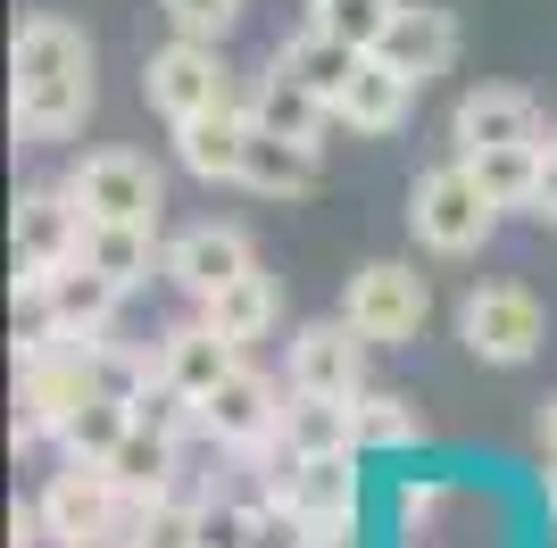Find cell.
<instances>
[{
    "label": "cell",
    "mask_w": 557,
    "mask_h": 548,
    "mask_svg": "<svg viewBox=\"0 0 557 548\" xmlns=\"http://www.w3.org/2000/svg\"><path fill=\"white\" fill-rule=\"evenodd\" d=\"M9 116L25 141H67L92 116V34L67 17H25L9 50Z\"/></svg>",
    "instance_id": "cell-1"
},
{
    "label": "cell",
    "mask_w": 557,
    "mask_h": 548,
    "mask_svg": "<svg viewBox=\"0 0 557 548\" xmlns=\"http://www.w3.org/2000/svg\"><path fill=\"white\" fill-rule=\"evenodd\" d=\"M367 333L349 316H325V324H300L292 333V390H333V399H358L367 390Z\"/></svg>",
    "instance_id": "cell-10"
},
{
    "label": "cell",
    "mask_w": 557,
    "mask_h": 548,
    "mask_svg": "<svg viewBox=\"0 0 557 548\" xmlns=\"http://www.w3.org/2000/svg\"><path fill=\"white\" fill-rule=\"evenodd\" d=\"M233 365H242V341H233V333H216L209 316H200V324H175V333L159 341V383L184 390V399H209Z\"/></svg>",
    "instance_id": "cell-16"
},
{
    "label": "cell",
    "mask_w": 557,
    "mask_h": 548,
    "mask_svg": "<svg viewBox=\"0 0 557 548\" xmlns=\"http://www.w3.org/2000/svg\"><path fill=\"white\" fill-rule=\"evenodd\" d=\"M541 299L533 291H516V283H483V291H466L458 308V341L474 349L483 365H524L541 349Z\"/></svg>",
    "instance_id": "cell-9"
},
{
    "label": "cell",
    "mask_w": 557,
    "mask_h": 548,
    "mask_svg": "<svg viewBox=\"0 0 557 548\" xmlns=\"http://www.w3.org/2000/svg\"><path fill=\"white\" fill-rule=\"evenodd\" d=\"M200 524H209V507H191L175 482H166L159 499L134 507V540L141 548H200Z\"/></svg>",
    "instance_id": "cell-28"
},
{
    "label": "cell",
    "mask_w": 557,
    "mask_h": 548,
    "mask_svg": "<svg viewBox=\"0 0 557 548\" xmlns=\"http://www.w3.org/2000/svg\"><path fill=\"white\" fill-rule=\"evenodd\" d=\"M408 100H417V84L392 67V59H358V75H349V91L333 100V116H342L349 134H399L408 125Z\"/></svg>",
    "instance_id": "cell-19"
},
{
    "label": "cell",
    "mask_w": 557,
    "mask_h": 548,
    "mask_svg": "<svg viewBox=\"0 0 557 548\" xmlns=\"http://www.w3.org/2000/svg\"><path fill=\"white\" fill-rule=\"evenodd\" d=\"M300 548H358V540H349V532H308Z\"/></svg>",
    "instance_id": "cell-35"
},
{
    "label": "cell",
    "mask_w": 557,
    "mask_h": 548,
    "mask_svg": "<svg viewBox=\"0 0 557 548\" xmlns=\"http://www.w3.org/2000/svg\"><path fill=\"white\" fill-rule=\"evenodd\" d=\"M242 183H250V191H267V200H300V191H317V141H292V134L250 125Z\"/></svg>",
    "instance_id": "cell-21"
},
{
    "label": "cell",
    "mask_w": 557,
    "mask_h": 548,
    "mask_svg": "<svg viewBox=\"0 0 557 548\" xmlns=\"http://www.w3.org/2000/svg\"><path fill=\"white\" fill-rule=\"evenodd\" d=\"M449 141H458V159L499 150V141H541L533 91H516V84H474L458 109H449Z\"/></svg>",
    "instance_id": "cell-13"
},
{
    "label": "cell",
    "mask_w": 557,
    "mask_h": 548,
    "mask_svg": "<svg viewBox=\"0 0 557 548\" xmlns=\"http://www.w3.org/2000/svg\"><path fill=\"white\" fill-rule=\"evenodd\" d=\"M159 9H166V25H175L184 42H225L250 0H159Z\"/></svg>",
    "instance_id": "cell-31"
},
{
    "label": "cell",
    "mask_w": 557,
    "mask_h": 548,
    "mask_svg": "<svg viewBox=\"0 0 557 548\" xmlns=\"http://www.w3.org/2000/svg\"><path fill=\"white\" fill-rule=\"evenodd\" d=\"M25 291L50 299V324H59L67 341H100V333H109V316H116V299H125L109 274L92 266V258H67L50 283H25Z\"/></svg>",
    "instance_id": "cell-17"
},
{
    "label": "cell",
    "mask_w": 557,
    "mask_h": 548,
    "mask_svg": "<svg viewBox=\"0 0 557 548\" xmlns=\"http://www.w3.org/2000/svg\"><path fill=\"white\" fill-rule=\"evenodd\" d=\"M67 191L84 200L92 225H159V208H166L159 166L134 159V150H92V159L67 175Z\"/></svg>",
    "instance_id": "cell-5"
},
{
    "label": "cell",
    "mask_w": 557,
    "mask_h": 548,
    "mask_svg": "<svg viewBox=\"0 0 557 548\" xmlns=\"http://www.w3.org/2000/svg\"><path fill=\"white\" fill-rule=\"evenodd\" d=\"M200 433H209L216 449H242V457L275 449V433H283V390H275V374H258V365L242 358L225 383L200 399Z\"/></svg>",
    "instance_id": "cell-6"
},
{
    "label": "cell",
    "mask_w": 557,
    "mask_h": 548,
    "mask_svg": "<svg viewBox=\"0 0 557 548\" xmlns=\"http://www.w3.org/2000/svg\"><path fill=\"white\" fill-rule=\"evenodd\" d=\"M392 17H399V0H308V25L349 42V50H374Z\"/></svg>",
    "instance_id": "cell-29"
},
{
    "label": "cell",
    "mask_w": 557,
    "mask_h": 548,
    "mask_svg": "<svg viewBox=\"0 0 557 548\" xmlns=\"http://www.w3.org/2000/svg\"><path fill=\"white\" fill-rule=\"evenodd\" d=\"M325 116H333V100H325V91H308L300 75H283V67H267L258 91H250V125H267V134L317 141V134H325Z\"/></svg>",
    "instance_id": "cell-22"
},
{
    "label": "cell",
    "mask_w": 557,
    "mask_h": 548,
    "mask_svg": "<svg viewBox=\"0 0 557 548\" xmlns=\"http://www.w3.org/2000/svg\"><path fill=\"white\" fill-rule=\"evenodd\" d=\"M141 100H150L166 125H184V116H200V109H225L233 75H225V59H216V42H184V34H175L166 50H150Z\"/></svg>",
    "instance_id": "cell-7"
},
{
    "label": "cell",
    "mask_w": 557,
    "mask_h": 548,
    "mask_svg": "<svg viewBox=\"0 0 557 548\" xmlns=\"http://www.w3.org/2000/svg\"><path fill=\"white\" fill-rule=\"evenodd\" d=\"M283 457H358V399H333V390H292L283 399Z\"/></svg>",
    "instance_id": "cell-15"
},
{
    "label": "cell",
    "mask_w": 557,
    "mask_h": 548,
    "mask_svg": "<svg viewBox=\"0 0 557 548\" xmlns=\"http://www.w3.org/2000/svg\"><path fill=\"white\" fill-rule=\"evenodd\" d=\"M84 258L109 274L116 291H141V283H150V266H166L159 225H84Z\"/></svg>",
    "instance_id": "cell-23"
},
{
    "label": "cell",
    "mask_w": 557,
    "mask_h": 548,
    "mask_svg": "<svg viewBox=\"0 0 557 548\" xmlns=\"http://www.w3.org/2000/svg\"><path fill=\"white\" fill-rule=\"evenodd\" d=\"M374 59H392L408 84H424V75H442L449 59H458V17H449V9H424V0H417V9L399 0V17L383 25Z\"/></svg>",
    "instance_id": "cell-18"
},
{
    "label": "cell",
    "mask_w": 557,
    "mask_h": 548,
    "mask_svg": "<svg viewBox=\"0 0 557 548\" xmlns=\"http://www.w3.org/2000/svg\"><path fill=\"white\" fill-rule=\"evenodd\" d=\"M34 507H42V532L59 548H100V540H134V507L141 499L116 490L109 465H75L67 457V474H50Z\"/></svg>",
    "instance_id": "cell-3"
},
{
    "label": "cell",
    "mask_w": 557,
    "mask_h": 548,
    "mask_svg": "<svg viewBox=\"0 0 557 548\" xmlns=\"http://www.w3.org/2000/svg\"><path fill=\"white\" fill-rule=\"evenodd\" d=\"M399 440H417L408 399H392V390H358V449H399Z\"/></svg>",
    "instance_id": "cell-30"
},
{
    "label": "cell",
    "mask_w": 557,
    "mask_h": 548,
    "mask_svg": "<svg viewBox=\"0 0 557 548\" xmlns=\"http://www.w3.org/2000/svg\"><path fill=\"white\" fill-rule=\"evenodd\" d=\"M242 150H250V100H225L175 125V159L200 183H242Z\"/></svg>",
    "instance_id": "cell-14"
},
{
    "label": "cell",
    "mask_w": 557,
    "mask_h": 548,
    "mask_svg": "<svg viewBox=\"0 0 557 548\" xmlns=\"http://www.w3.org/2000/svg\"><path fill=\"white\" fill-rule=\"evenodd\" d=\"M541 424H549V449H557V399H549V415H541Z\"/></svg>",
    "instance_id": "cell-37"
},
{
    "label": "cell",
    "mask_w": 557,
    "mask_h": 548,
    "mask_svg": "<svg viewBox=\"0 0 557 548\" xmlns=\"http://www.w3.org/2000/svg\"><path fill=\"white\" fill-rule=\"evenodd\" d=\"M408 225H417V241L433 258H474L491 241V225H499V200L474 183L466 159H449V166H433V175H417V191H408Z\"/></svg>",
    "instance_id": "cell-2"
},
{
    "label": "cell",
    "mask_w": 557,
    "mask_h": 548,
    "mask_svg": "<svg viewBox=\"0 0 557 548\" xmlns=\"http://www.w3.org/2000/svg\"><path fill=\"white\" fill-rule=\"evenodd\" d=\"M200 316H209L216 333H233V341L250 349V341H267V333L283 324V283H275L267 266H250V274H233L225 291H209V299H200Z\"/></svg>",
    "instance_id": "cell-20"
},
{
    "label": "cell",
    "mask_w": 557,
    "mask_h": 548,
    "mask_svg": "<svg viewBox=\"0 0 557 548\" xmlns=\"http://www.w3.org/2000/svg\"><path fill=\"white\" fill-rule=\"evenodd\" d=\"M358 59H367V50L333 42V34H317V25H308L300 42H283V50H275V67H283V75H300V84H308V91H325V100H342V91H349Z\"/></svg>",
    "instance_id": "cell-27"
},
{
    "label": "cell",
    "mask_w": 557,
    "mask_h": 548,
    "mask_svg": "<svg viewBox=\"0 0 557 548\" xmlns=\"http://www.w3.org/2000/svg\"><path fill=\"white\" fill-rule=\"evenodd\" d=\"M533 216H549V225H557V159H549V175H541V200H533Z\"/></svg>",
    "instance_id": "cell-34"
},
{
    "label": "cell",
    "mask_w": 557,
    "mask_h": 548,
    "mask_svg": "<svg viewBox=\"0 0 557 548\" xmlns=\"http://www.w3.org/2000/svg\"><path fill=\"white\" fill-rule=\"evenodd\" d=\"M342 316L358 324L374 349H399V341H417V333H424V316H433V291H424V274H417V266H399V258H374V266L349 274Z\"/></svg>",
    "instance_id": "cell-4"
},
{
    "label": "cell",
    "mask_w": 557,
    "mask_h": 548,
    "mask_svg": "<svg viewBox=\"0 0 557 548\" xmlns=\"http://www.w3.org/2000/svg\"><path fill=\"white\" fill-rule=\"evenodd\" d=\"M541 507H549V524H557V457H549V474H541Z\"/></svg>",
    "instance_id": "cell-36"
},
{
    "label": "cell",
    "mask_w": 557,
    "mask_h": 548,
    "mask_svg": "<svg viewBox=\"0 0 557 548\" xmlns=\"http://www.w3.org/2000/svg\"><path fill=\"white\" fill-rule=\"evenodd\" d=\"M125 433H134V399H116V390H92V399H84V408L59 424V449H67L75 465H109Z\"/></svg>",
    "instance_id": "cell-25"
},
{
    "label": "cell",
    "mask_w": 557,
    "mask_h": 548,
    "mask_svg": "<svg viewBox=\"0 0 557 548\" xmlns=\"http://www.w3.org/2000/svg\"><path fill=\"white\" fill-rule=\"evenodd\" d=\"M258 266V250H250V233L242 225H191V233H175L166 241V283L175 291H191V299H209V291H225L233 274H250Z\"/></svg>",
    "instance_id": "cell-12"
},
{
    "label": "cell",
    "mask_w": 557,
    "mask_h": 548,
    "mask_svg": "<svg viewBox=\"0 0 557 548\" xmlns=\"http://www.w3.org/2000/svg\"><path fill=\"white\" fill-rule=\"evenodd\" d=\"M34 532H42V507H17L9 515V548H34Z\"/></svg>",
    "instance_id": "cell-33"
},
{
    "label": "cell",
    "mask_w": 557,
    "mask_h": 548,
    "mask_svg": "<svg viewBox=\"0 0 557 548\" xmlns=\"http://www.w3.org/2000/svg\"><path fill=\"white\" fill-rule=\"evenodd\" d=\"M84 200H75L67 183H34L17 200V291L25 283H50V274L67 266V258H84Z\"/></svg>",
    "instance_id": "cell-8"
},
{
    "label": "cell",
    "mask_w": 557,
    "mask_h": 548,
    "mask_svg": "<svg viewBox=\"0 0 557 548\" xmlns=\"http://www.w3.org/2000/svg\"><path fill=\"white\" fill-rule=\"evenodd\" d=\"M275 499L292 507L308 532H349V515H358V474H349V457H283Z\"/></svg>",
    "instance_id": "cell-11"
},
{
    "label": "cell",
    "mask_w": 557,
    "mask_h": 548,
    "mask_svg": "<svg viewBox=\"0 0 557 548\" xmlns=\"http://www.w3.org/2000/svg\"><path fill=\"white\" fill-rule=\"evenodd\" d=\"M109 474H116V490H125V499H159L166 474H175V433H159V424H141V415H134V433L116 440Z\"/></svg>",
    "instance_id": "cell-26"
},
{
    "label": "cell",
    "mask_w": 557,
    "mask_h": 548,
    "mask_svg": "<svg viewBox=\"0 0 557 548\" xmlns=\"http://www.w3.org/2000/svg\"><path fill=\"white\" fill-rule=\"evenodd\" d=\"M474 183H483L499 208H533L541 200V175H549V150L541 141H499V150H474Z\"/></svg>",
    "instance_id": "cell-24"
},
{
    "label": "cell",
    "mask_w": 557,
    "mask_h": 548,
    "mask_svg": "<svg viewBox=\"0 0 557 548\" xmlns=\"http://www.w3.org/2000/svg\"><path fill=\"white\" fill-rule=\"evenodd\" d=\"M200 548H258V507H209Z\"/></svg>",
    "instance_id": "cell-32"
}]
</instances>
